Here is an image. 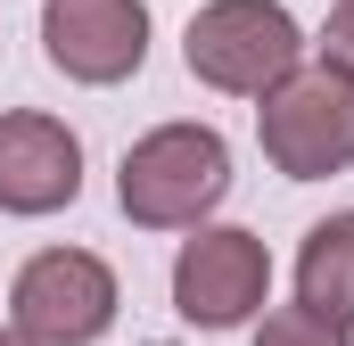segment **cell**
<instances>
[{"label": "cell", "mask_w": 354, "mask_h": 346, "mask_svg": "<svg viewBox=\"0 0 354 346\" xmlns=\"http://www.w3.org/2000/svg\"><path fill=\"white\" fill-rule=\"evenodd\" d=\"M0 346H33V338H25V330H17V322H8V330H0Z\"/></svg>", "instance_id": "8fae6325"}, {"label": "cell", "mask_w": 354, "mask_h": 346, "mask_svg": "<svg viewBox=\"0 0 354 346\" xmlns=\"http://www.w3.org/2000/svg\"><path fill=\"white\" fill-rule=\"evenodd\" d=\"M256 140L288 181H330L354 165V75L338 66H288L256 99Z\"/></svg>", "instance_id": "3957f363"}, {"label": "cell", "mask_w": 354, "mask_h": 346, "mask_svg": "<svg viewBox=\"0 0 354 346\" xmlns=\"http://www.w3.org/2000/svg\"><path fill=\"white\" fill-rule=\"evenodd\" d=\"M83 198V140L41 116V107H8L0 116V215H58Z\"/></svg>", "instance_id": "52a82bcc"}, {"label": "cell", "mask_w": 354, "mask_h": 346, "mask_svg": "<svg viewBox=\"0 0 354 346\" xmlns=\"http://www.w3.org/2000/svg\"><path fill=\"white\" fill-rule=\"evenodd\" d=\"M313 58H322V66H338V75H354V0H338V8H330V25H322Z\"/></svg>", "instance_id": "30bf717a"}, {"label": "cell", "mask_w": 354, "mask_h": 346, "mask_svg": "<svg viewBox=\"0 0 354 346\" xmlns=\"http://www.w3.org/2000/svg\"><path fill=\"white\" fill-rule=\"evenodd\" d=\"M256 346H354V322L313 313V305L297 297V305H272L264 322H256Z\"/></svg>", "instance_id": "9c48e42d"}, {"label": "cell", "mask_w": 354, "mask_h": 346, "mask_svg": "<svg viewBox=\"0 0 354 346\" xmlns=\"http://www.w3.org/2000/svg\"><path fill=\"white\" fill-rule=\"evenodd\" d=\"M41 50L66 83H132L149 66V0H50L41 8Z\"/></svg>", "instance_id": "8992f818"}, {"label": "cell", "mask_w": 354, "mask_h": 346, "mask_svg": "<svg viewBox=\"0 0 354 346\" xmlns=\"http://www.w3.org/2000/svg\"><path fill=\"white\" fill-rule=\"evenodd\" d=\"M223 198H231V140L214 124H157L115 165V206L140 231H198Z\"/></svg>", "instance_id": "6da1fadb"}, {"label": "cell", "mask_w": 354, "mask_h": 346, "mask_svg": "<svg viewBox=\"0 0 354 346\" xmlns=\"http://www.w3.org/2000/svg\"><path fill=\"white\" fill-rule=\"evenodd\" d=\"M115 305H124V289H115V272L91 256V248H41V256H25V272L8 280V322L33 346L107 338Z\"/></svg>", "instance_id": "5b68a950"}, {"label": "cell", "mask_w": 354, "mask_h": 346, "mask_svg": "<svg viewBox=\"0 0 354 346\" xmlns=\"http://www.w3.org/2000/svg\"><path fill=\"white\" fill-rule=\"evenodd\" d=\"M272 305V248L239 223H198L174 256V313L189 330H248Z\"/></svg>", "instance_id": "277c9868"}, {"label": "cell", "mask_w": 354, "mask_h": 346, "mask_svg": "<svg viewBox=\"0 0 354 346\" xmlns=\"http://www.w3.org/2000/svg\"><path fill=\"white\" fill-rule=\"evenodd\" d=\"M297 297H305L313 313L354 322V206L346 215H322V223L305 231V248H297Z\"/></svg>", "instance_id": "ba28073f"}, {"label": "cell", "mask_w": 354, "mask_h": 346, "mask_svg": "<svg viewBox=\"0 0 354 346\" xmlns=\"http://www.w3.org/2000/svg\"><path fill=\"white\" fill-rule=\"evenodd\" d=\"M181 66L223 99H264L288 66H305V25L280 0H206L181 25Z\"/></svg>", "instance_id": "7a4b0ae2"}]
</instances>
